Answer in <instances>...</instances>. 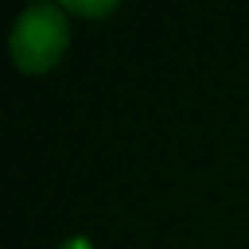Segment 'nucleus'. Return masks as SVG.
I'll use <instances>...</instances> for the list:
<instances>
[{"label": "nucleus", "mask_w": 249, "mask_h": 249, "mask_svg": "<svg viewBox=\"0 0 249 249\" xmlns=\"http://www.w3.org/2000/svg\"><path fill=\"white\" fill-rule=\"evenodd\" d=\"M70 44V23L53 3H32L18 15L9 32V53L26 72H44L58 64Z\"/></svg>", "instance_id": "f257e3e1"}, {"label": "nucleus", "mask_w": 249, "mask_h": 249, "mask_svg": "<svg viewBox=\"0 0 249 249\" xmlns=\"http://www.w3.org/2000/svg\"><path fill=\"white\" fill-rule=\"evenodd\" d=\"M67 9L78 12V15H87V18H99V15H107L119 0H61Z\"/></svg>", "instance_id": "f03ea898"}, {"label": "nucleus", "mask_w": 249, "mask_h": 249, "mask_svg": "<svg viewBox=\"0 0 249 249\" xmlns=\"http://www.w3.org/2000/svg\"><path fill=\"white\" fill-rule=\"evenodd\" d=\"M61 249H90V244H87V238H70Z\"/></svg>", "instance_id": "7ed1b4c3"}]
</instances>
